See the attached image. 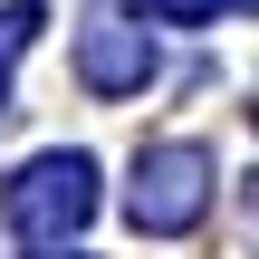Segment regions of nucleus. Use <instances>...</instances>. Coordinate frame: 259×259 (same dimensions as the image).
Masks as SVG:
<instances>
[{"mask_svg": "<svg viewBox=\"0 0 259 259\" xmlns=\"http://www.w3.org/2000/svg\"><path fill=\"white\" fill-rule=\"evenodd\" d=\"M211 211V144L173 135V144H144L135 154V183H125V221L144 240H173Z\"/></svg>", "mask_w": 259, "mask_h": 259, "instance_id": "1", "label": "nucleus"}, {"mask_svg": "<svg viewBox=\"0 0 259 259\" xmlns=\"http://www.w3.org/2000/svg\"><path fill=\"white\" fill-rule=\"evenodd\" d=\"M87 221H96V154L67 144V154H38V163L10 183V231H19V240L48 250V240H77Z\"/></svg>", "mask_w": 259, "mask_h": 259, "instance_id": "2", "label": "nucleus"}, {"mask_svg": "<svg viewBox=\"0 0 259 259\" xmlns=\"http://www.w3.org/2000/svg\"><path fill=\"white\" fill-rule=\"evenodd\" d=\"M77 77H87L96 96H144V77H154V29L125 19V10H87V29H77Z\"/></svg>", "mask_w": 259, "mask_h": 259, "instance_id": "3", "label": "nucleus"}, {"mask_svg": "<svg viewBox=\"0 0 259 259\" xmlns=\"http://www.w3.org/2000/svg\"><path fill=\"white\" fill-rule=\"evenodd\" d=\"M38 19H48L38 0H10V10H0V106H10V67L29 58V38H38Z\"/></svg>", "mask_w": 259, "mask_h": 259, "instance_id": "4", "label": "nucleus"}, {"mask_svg": "<svg viewBox=\"0 0 259 259\" xmlns=\"http://www.w3.org/2000/svg\"><path fill=\"white\" fill-rule=\"evenodd\" d=\"M144 10H154V19H183V29H192V19H221V10H240V0H144Z\"/></svg>", "mask_w": 259, "mask_h": 259, "instance_id": "5", "label": "nucleus"}]
</instances>
